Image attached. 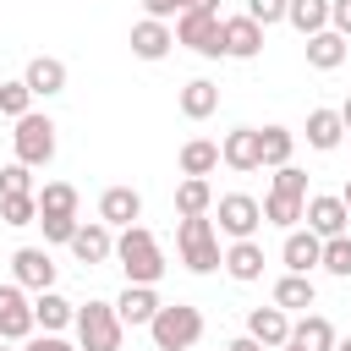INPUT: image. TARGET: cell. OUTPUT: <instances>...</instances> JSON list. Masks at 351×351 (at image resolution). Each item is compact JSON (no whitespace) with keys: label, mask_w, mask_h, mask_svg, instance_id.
Here are the masks:
<instances>
[{"label":"cell","mask_w":351,"mask_h":351,"mask_svg":"<svg viewBox=\"0 0 351 351\" xmlns=\"http://www.w3.org/2000/svg\"><path fill=\"white\" fill-rule=\"evenodd\" d=\"M148 340H154V351H192V346L203 340V307H192V302H165V307L154 313V324H148Z\"/></svg>","instance_id":"2"},{"label":"cell","mask_w":351,"mask_h":351,"mask_svg":"<svg viewBox=\"0 0 351 351\" xmlns=\"http://www.w3.org/2000/svg\"><path fill=\"white\" fill-rule=\"evenodd\" d=\"M66 60H55V55H33L27 60V71H22V82H27V93L33 99H55V93H66Z\"/></svg>","instance_id":"16"},{"label":"cell","mask_w":351,"mask_h":351,"mask_svg":"<svg viewBox=\"0 0 351 351\" xmlns=\"http://www.w3.org/2000/svg\"><path fill=\"white\" fill-rule=\"evenodd\" d=\"M313 302H318L313 274H280V280H274V307H280V313H307Z\"/></svg>","instance_id":"26"},{"label":"cell","mask_w":351,"mask_h":351,"mask_svg":"<svg viewBox=\"0 0 351 351\" xmlns=\"http://www.w3.org/2000/svg\"><path fill=\"white\" fill-rule=\"evenodd\" d=\"M38 225H44V241H71L82 219H71V214H38Z\"/></svg>","instance_id":"40"},{"label":"cell","mask_w":351,"mask_h":351,"mask_svg":"<svg viewBox=\"0 0 351 351\" xmlns=\"http://www.w3.org/2000/svg\"><path fill=\"white\" fill-rule=\"evenodd\" d=\"M33 110V93H27V82L16 77V82H0V115H11V121H22Z\"/></svg>","instance_id":"35"},{"label":"cell","mask_w":351,"mask_h":351,"mask_svg":"<svg viewBox=\"0 0 351 351\" xmlns=\"http://www.w3.org/2000/svg\"><path fill=\"white\" fill-rule=\"evenodd\" d=\"M115 263L126 269V285H159L165 280V247H159V236L148 230V225H126L121 236H115Z\"/></svg>","instance_id":"1"},{"label":"cell","mask_w":351,"mask_h":351,"mask_svg":"<svg viewBox=\"0 0 351 351\" xmlns=\"http://www.w3.org/2000/svg\"><path fill=\"white\" fill-rule=\"evenodd\" d=\"M225 351H263L252 335H236V340H225Z\"/></svg>","instance_id":"43"},{"label":"cell","mask_w":351,"mask_h":351,"mask_svg":"<svg viewBox=\"0 0 351 351\" xmlns=\"http://www.w3.org/2000/svg\"><path fill=\"white\" fill-rule=\"evenodd\" d=\"M159 307H165V302H159L154 285H126V291L115 296V318H121V329H148Z\"/></svg>","instance_id":"14"},{"label":"cell","mask_w":351,"mask_h":351,"mask_svg":"<svg viewBox=\"0 0 351 351\" xmlns=\"http://www.w3.org/2000/svg\"><path fill=\"white\" fill-rule=\"evenodd\" d=\"M329 27L351 44V0H329Z\"/></svg>","instance_id":"41"},{"label":"cell","mask_w":351,"mask_h":351,"mask_svg":"<svg viewBox=\"0 0 351 351\" xmlns=\"http://www.w3.org/2000/svg\"><path fill=\"white\" fill-rule=\"evenodd\" d=\"M340 203H346V214H351V181H346V186H340Z\"/></svg>","instance_id":"45"},{"label":"cell","mask_w":351,"mask_h":351,"mask_svg":"<svg viewBox=\"0 0 351 351\" xmlns=\"http://www.w3.org/2000/svg\"><path fill=\"white\" fill-rule=\"evenodd\" d=\"M318 258H324V241L313 236V230H285V247H280V263H285V274H313L318 269Z\"/></svg>","instance_id":"17"},{"label":"cell","mask_w":351,"mask_h":351,"mask_svg":"<svg viewBox=\"0 0 351 351\" xmlns=\"http://www.w3.org/2000/svg\"><path fill=\"white\" fill-rule=\"evenodd\" d=\"M285 5H291V0H247V11H241V16H252V22L269 33L274 22H285Z\"/></svg>","instance_id":"37"},{"label":"cell","mask_w":351,"mask_h":351,"mask_svg":"<svg viewBox=\"0 0 351 351\" xmlns=\"http://www.w3.org/2000/svg\"><path fill=\"white\" fill-rule=\"evenodd\" d=\"M318 269H329V274L351 280V236H329V241H324V258H318Z\"/></svg>","instance_id":"34"},{"label":"cell","mask_w":351,"mask_h":351,"mask_svg":"<svg viewBox=\"0 0 351 351\" xmlns=\"http://www.w3.org/2000/svg\"><path fill=\"white\" fill-rule=\"evenodd\" d=\"M285 22H291L302 38H313V33L329 27V0H291V5H285Z\"/></svg>","instance_id":"28"},{"label":"cell","mask_w":351,"mask_h":351,"mask_svg":"<svg viewBox=\"0 0 351 351\" xmlns=\"http://www.w3.org/2000/svg\"><path fill=\"white\" fill-rule=\"evenodd\" d=\"M247 335H252L263 351H280V346L291 340V313H280L274 302H269V307H252V313H247Z\"/></svg>","instance_id":"18"},{"label":"cell","mask_w":351,"mask_h":351,"mask_svg":"<svg viewBox=\"0 0 351 351\" xmlns=\"http://www.w3.org/2000/svg\"><path fill=\"white\" fill-rule=\"evenodd\" d=\"M208 208H214V186L197 181V176H186V181L176 186V214H181V219H197V214H208Z\"/></svg>","instance_id":"30"},{"label":"cell","mask_w":351,"mask_h":351,"mask_svg":"<svg viewBox=\"0 0 351 351\" xmlns=\"http://www.w3.org/2000/svg\"><path fill=\"white\" fill-rule=\"evenodd\" d=\"M0 351H16V346H11V340H0Z\"/></svg>","instance_id":"48"},{"label":"cell","mask_w":351,"mask_h":351,"mask_svg":"<svg viewBox=\"0 0 351 351\" xmlns=\"http://www.w3.org/2000/svg\"><path fill=\"white\" fill-rule=\"evenodd\" d=\"M132 55L137 60H165L170 49H176V33H170V22H154V16H143V22H132Z\"/></svg>","instance_id":"15"},{"label":"cell","mask_w":351,"mask_h":351,"mask_svg":"<svg viewBox=\"0 0 351 351\" xmlns=\"http://www.w3.org/2000/svg\"><path fill=\"white\" fill-rule=\"evenodd\" d=\"M192 5L219 11V0H143V16H154V22H176V16H181V11H192Z\"/></svg>","instance_id":"36"},{"label":"cell","mask_w":351,"mask_h":351,"mask_svg":"<svg viewBox=\"0 0 351 351\" xmlns=\"http://www.w3.org/2000/svg\"><path fill=\"white\" fill-rule=\"evenodd\" d=\"M340 126L351 132V93H346V104H340Z\"/></svg>","instance_id":"44"},{"label":"cell","mask_w":351,"mask_h":351,"mask_svg":"<svg viewBox=\"0 0 351 351\" xmlns=\"http://www.w3.org/2000/svg\"><path fill=\"white\" fill-rule=\"evenodd\" d=\"M258 148H263V165H269V170H280V165H291L296 132H291V126H258Z\"/></svg>","instance_id":"29"},{"label":"cell","mask_w":351,"mask_h":351,"mask_svg":"<svg viewBox=\"0 0 351 351\" xmlns=\"http://www.w3.org/2000/svg\"><path fill=\"white\" fill-rule=\"evenodd\" d=\"M335 351H351V340H335Z\"/></svg>","instance_id":"47"},{"label":"cell","mask_w":351,"mask_h":351,"mask_svg":"<svg viewBox=\"0 0 351 351\" xmlns=\"http://www.w3.org/2000/svg\"><path fill=\"white\" fill-rule=\"evenodd\" d=\"M55 274H60V269H55L49 247H16V252H11V280H16L22 291H33V296H38V291H55Z\"/></svg>","instance_id":"8"},{"label":"cell","mask_w":351,"mask_h":351,"mask_svg":"<svg viewBox=\"0 0 351 351\" xmlns=\"http://www.w3.org/2000/svg\"><path fill=\"white\" fill-rule=\"evenodd\" d=\"M181 115L186 121H208L214 110H219V82H208V77H192V82H181Z\"/></svg>","instance_id":"23"},{"label":"cell","mask_w":351,"mask_h":351,"mask_svg":"<svg viewBox=\"0 0 351 351\" xmlns=\"http://www.w3.org/2000/svg\"><path fill=\"white\" fill-rule=\"evenodd\" d=\"M0 219H5V225H38V197H33V192L0 197Z\"/></svg>","instance_id":"33"},{"label":"cell","mask_w":351,"mask_h":351,"mask_svg":"<svg viewBox=\"0 0 351 351\" xmlns=\"http://www.w3.org/2000/svg\"><path fill=\"white\" fill-rule=\"evenodd\" d=\"M16 192H38L27 165H5V170H0V197H16Z\"/></svg>","instance_id":"39"},{"label":"cell","mask_w":351,"mask_h":351,"mask_svg":"<svg viewBox=\"0 0 351 351\" xmlns=\"http://www.w3.org/2000/svg\"><path fill=\"white\" fill-rule=\"evenodd\" d=\"M340 143H346L340 110H307V148H318V154H335Z\"/></svg>","instance_id":"24"},{"label":"cell","mask_w":351,"mask_h":351,"mask_svg":"<svg viewBox=\"0 0 351 351\" xmlns=\"http://www.w3.org/2000/svg\"><path fill=\"white\" fill-rule=\"evenodd\" d=\"M170 33H176V44H186L192 55H203V60H219L225 55V16L219 11H208V5H192V11H181L176 22H170Z\"/></svg>","instance_id":"5"},{"label":"cell","mask_w":351,"mask_h":351,"mask_svg":"<svg viewBox=\"0 0 351 351\" xmlns=\"http://www.w3.org/2000/svg\"><path fill=\"white\" fill-rule=\"evenodd\" d=\"M291 340H296V346H307V351H335V340H340V335H335V324H329L324 313H307L302 324H291Z\"/></svg>","instance_id":"27"},{"label":"cell","mask_w":351,"mask_h":351,"mask_svg":"<svg viewBox=\"0 0 351 351\" xmlns=\"http://www.w3.org/2000/svg\"><path fill=\"white\" fill-rule=\"evenodd\" d=\"M137 219H143V192H137V186H104V192H99V225L126 230V225H137Z\"/></svg>","instance_id":"12"},{"label":"cell","mask_w":351,"mask_h":351,"mask_svg":"<svg viewBox=\"0 0 351 351\" xmlns=\"http://www.w3.org/2000/svg\"><path fill=\"white\" fill-rule=\"evenodd\" d=\"M225 55L230 60H258L263 55V27L252 22V16H225Z\"/></svg>","instance_id":"19"},{"label":"cell","mask_w":351,"mask_h":351,"mask_svg":"<svg viewBox=\"0 0 351 351\" xmlns=\"http://www.w3.org/2000/svg\"><path fill=\"white\" fill-rule=\"evenodd\" d=\"M176 159H181V176H197V181H208V176L219 170V143H208V137H186Z\"/></svg>","instance_id":"25"},{"label":"cell","mask_w":351,"mask_h":351,"mask_svg":"<svg viewBox=\"0 0 351 351\" xmlns=\"http://www.w3.org/2000/svg\"><path fill=\"white\" fill-rule=\"evenodd\" d=\"M302 203H307V197H285V192H269L258 208H263V219H269V225H280V230H296V225H302Z\"/></svg>","instance_id":"32"},{"label":"cell","mask_w":351,"mask_h":351,"mask_svg":"<svg viewBox=\"0 0 351 351\" xmlns=\"http://www.w3.org/2000/svg\"><path fill=\"white\" fill-rule=\"evenodd\" d=\"M302 219H307V230H313L318 241H329V236H346V225H351V214H346L340 192H313V197L302 203Z\"/></svg>","instance_id":"9"},{"label":"cell","mask_w":351,"mask_h":351,"mask_svg":"<svg viewBox=\"0 0 351 351\" xmlns=\"http://www.w3.org/2000/svg\"><path fill=\"white\" fill-rule=\"evenodd\" d=\"M11 143H16V165L38 170V165L55 159V121L38 115V110H27V115L16 121V132H11Z\"/></svg>","instance_id":"7"},{"label":"cell","mask_w":351,"mask_h":351,"mask_svg":"<svg viewBox=\"0 0 351 351\" xmlns=\"http://www.w3.org/2000/svg\"><path fill=\"white\" fill-rule=\"evenodd\" d=\"M208 214H214V230L230 236V241H252L258 225H263V208H258L252 192H225V197H214Z\"/></svg>","instance_id":"6"},{"label":"cell","mask_w":351,"mask_h":351,"mask_svg":"<svg viewBox=\"0 0 351 351\" xmlns=\"http://www.w3.org/2000/svg\"><path fill=\"white\" fill-rule=\"evenodd\" d=\"M66 247H71V258H77V263L99 269V263H110V258H115V230H110V225H99V219H88V225H77V236H71Z\"/></svg>","instance_id":"13"},{"label":"cell","mask_w":351,"mask_h":351,"mask_svg":"<svg viewBox=\"0 0 351 351\" xmlns=\"http://www.w3.org/2000/svg\"><path fill=\"white\" fill-rule=\"evenodd\" d=\"M219 269H225L236 285L263 280V247H258V236H252V241H230V247H225V258H219Z\"/></svg>","instance_id":"20"},{"label":"cell","mask_w":351,"mask_h":351,"mask_svg":"<svg viewBox=\"0 0 351 351\" xmlns=\"http://www.w3.org/2000/svg\"><path fill=\"white\" fill-rule=\"evenodd\" d=\"M176 252H181V263L192 269V274H214L219 269V230H214V219L208 214H197V219H176Z\"/></svg>","instance_id":"4"},{"label":"cell","mask_w":351,"mask_h":351,"mask_svg":"<svg viewBox=\"0 0 351 351\" xmlns=\"http://www.w3.org/2000/svg\"><path fill=\"white\" fill-rule=\"evenodd\" d=\"M71 329H77V351H121V340H126V329L115 318V302H99V296L77 302Z\"/></svg>","instance_id":"3"},{"label":"cell","mask_w":351,"mask_h":351,"mask_svg":"<svg viewBox=\"0 0 351 351\" xmlns=\"http://www.w3.org/2000/svg\"><path fill=\"white\" fill-rule=\"evenodd\" d=\"M22 351H77V340H66V335H27Z\"/></svg>","instance_id":"42"},{"label":"cell","mask_w":351,"mask_h":351,"mask_svg":"<svg viewBox=\"0 0 351 351\" xmlns=\"http://www.w3.org/2000/svg\"><path fill=\"white\" fill-rule=\"evenodd\" d=\"M33 197H38V214H71L77 219V186L71 181H44Z\"/></svg>","instance_id":"31"},{"label":"cell","mask_w":351,"mask_h":351,"mask_svg":"<svg viewBox=\"0 0 351 351\" xmlns=\"http://www.w3.org/2000/svg\"><path fill=\"white\" fill-rule=\"evenodd\" d=\"M219 165H230L236 176H252V170H263L258 126H236V132H225V143H219Z\"/></svg>","instance_id":"11"},{"label":"cell","mask_w":351,"mask_h":351,"mask_svg":"<svg viewBox=\"0 0 351 351\" xmlns=\"http://www.w3.org/2000/svg\"><path fill=\"white\" fill-rule=\"evenodd\" d=\"M280 351H307V346H296V340H285V346H280Z\"/></svg>","instance_id":"46"},{"label":"cell","mask_w":351,"mask_h":351,"mask_svg":"<svg viewBox=\"0 0 351 351\" xmlns=\"http://www.w3.org/2000/svg\"><path fill=\"white\" fill-rule=\"evenodd\" d=\"M269 192H285V197H307V170H296V165H280Z\"/></svg>","instance_id":"38"},{"label":"cell","mask_w":351,"mask_h":351,"mask_svg":"<svg viewBox=\"0 0 351 351\" xmlns=\"http://www.w3.org/2000/svg\"><path fill=\"white\" fill-rule=\"evenodd\" d=\"M71 318H77V302H66L60 291H38L33 296V329L60 335V329H71Z\"/></svg>","instance_id":"21"},{"label":"cell","mask_w":351,"mask_h":351,"mask_svg":"<svg viewBox=\"0 0 351 351\" xmlns=\"http://www.w3.org/2000/svg\"><path fill=\"white\" fill-rule=\"evenodd\" d=\"M33 335V296L16 285V280H5L0 285V340H27Z\"/></svg>","instance_id":"10"},{"label":"cell","mask_w":351,"mask_h":351,"mask_svg":"<svg viewBox=\"0 0 351 351\" xmlns=\"http://www.w3.org/2000/svg\"><path fill=\"white\" fill-rule=\"evenodd\" d=\"M346 55H351V44H346L335 27H324V33L307 38V66H313V71H340Z\"/></svg>","instance_id":"22"}]
</instances>
